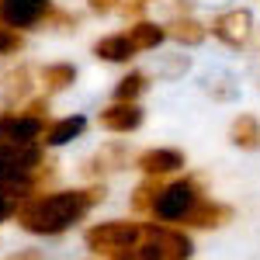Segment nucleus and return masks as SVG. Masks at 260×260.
<instances>
[{
	"instance_id": "nucleus-8",
	"label": "nucleus",
	"mask_w": 260,
	"mask_h": 260,
	"mask_svg": "<svg viewBox=\"0 0 260 260\" xmlns=\"http://www.w3.org/2000/svg\"><path fill=\"white\" fill-rule=\"evenodd\" d=\"M98 121H101L104 132L128 136V132H136L142 121H146V111H142L139 101H111V104L98 115Z\"/></svg>"
},
{
	"instance_id": "nucleus-9",
	"label": "nucleus",
	"mask_w": 260,
	"mask_h": 260,
	"mask_svg": "<svg viewBox=\"0 0 260 260\" xmlns=\"http://www.w3.org/2000/svg\"><path fill=\"white\" fill-rule=\"evenodd\" d=\"M136 167L142 170V177H170V174L187 167V156L174 146H153V149L136 156Z\"/></svg>"
},
{
	"instance_id": "nucleus-12",
	"label": "nucleus",
	"mask_w": 260,
	"mask_h": 260,
	"mask_svg": "<svg viewBox=\"0 0 260 260\" xmlns=\"http://www.w3.org/2000/svg\"><path fill=\"white\" fill-rule=\"evenodd\" d=\"M229 142L243 153H257L260 149V118L250 111H240L229 125Z\"/></svg>"
},
{
	"instance_id": "nucleus-14",
	"label": "nucleus",
	"mask_w": 260,
	"mask_h": 260,
	"mask_svg": "<svg viewBox=\"0 0 260 260\" xmlns=\"http://www.w3.org/2000/svg\"><path fill=\"white\" fill-rule=\"evenodd\" d=\"M83 128H87V118H83V115H66V118L52 121V125H45V136H42V142H45V146H66V142L80 139Z\"/></svg>"
},
{
	"instance_id": "nucleus-22",
	"label": "nucleus",
	"mask_w": 260,
	"mask_h": 260,
	"mask_svg": "<svg viewBox=\"0 0 260 260\" xmlns=\"http://www.w3.org/2000/svg\"><path fill=\"white\" fill-rule=\"evenodd\" d=\"M21 194H14V191H11V187H4V184H0V222H7L11 219V215H14V212H18V205H21Z\"/></svg>"
},
{
	"instance_id": "nucleus-1",
	"label": "nucleus",
	"mask_w": 260,
	"mask_h": 260,
	"mask_svg": "<svg viewBox=\"0 0 260 260\" xmlns=\"http://www.w3.org/2000/svg\"><path fill=\"white\" fill-rule=\"evenodd\" d=\"M98 201H104V184L77 187V191H42V194H28L14 215L24 233L59 236L66 229H73Z\"/></svg>"
},
{
	"instance_id": "nucleus-21",
	"label": "nucleus",
	"mask_w": 260,
	"mask_h": 260,
	"mask_svg": "<svg viewBox=\"0 0 260 260\" xmlns=\"http://www.w3.org/2000/svg\"><path fill=\"white\" fill-rule=\"evenodd\" d=\"M160 184H163V177H146L142 180L139 187H136V194H132V208H136V212H149L156 191H160Z\"/></svg>"
},
{
	"instance_id": "nucleus-6",
	"label": "nucleus",
	"mask_w": 260,
	"mask_h": 260,
	"mask_svg": "<svg viewBox=\"0 0 260 260\" xmlns=\"http://www.w3.org/2000/svg\"><path fill=\"white\" fill-rule=\"evenodd\" d=\"M208 35L225 49H246V42L253 39V14L246 7H225L208 21Z\"/></svg>"
},
{
	"instance_id": "nucleus-20",
	"label": "nucleus",
	"mask_w": 260,
	"mask_h": 260,
	"mask_svg": "<svg viewBox=\"0 0 260 260\" xmlns=\"http://www.w3.org/2000/svg\"><path fill=\"white\" fill-rule=\"evenodd\" d=\"M205 94L212 101H222V104H225V101L240 98V83H233L229 77H215V80L208 77V80H205Z\"/></svg>"
},
{
	"instance_id": "nucleus-18",
	"label": "nucleus",
	"mask_w": 260,
	"mask_h": 260,
	"mask_svg": "<svg viewBox=\"0 0 260 260\" xmlns=\"http://www.w3.org/2000/svg\"><path fill=\"white\" fill-rule=\"evenodd\" d=\"M42 80H45V90H66L77 80V66L73 62H49L42 70Z\"/></svg>"
},
{
	"instance_id": "nucleus-19",
	"label": "nucleus",
	"mask_w": 260,
	"mask_h": 260,
	"mask_svg": "<svg viewBox=\"0 0 260 260\" xmlns=\"http://www.w3.org/2000/svg\"><path fill=\"white\" fill-rule=\"evenodd\" d=\"M146 87H149L146 73L132 70V73H125V77L118 80V87H115V101H139L142 94H146Z\"/></svg>"
},
{
	"instance_id": "nucleus-3",
	"label": "nucleus",
	"mask_w": 260,
	"mask_h": 260,
	"mask_svg": "<svg viewBox=\"0 0 260 260\" xmlns=\"http://www.w3.org/2000/svg\"><path fill=\"white\" fill-rule=\"evenodd\" d=\"M201 198H205V191H201V184L194 177L167 180V184H160V191L153 198L149 215L156 222H167V225H184V222L191 219V212L198 208Z\"/></svg>"
},
{
	"instance_id": "nucleus-24",
	"label": "nucleus",
	"mask_w": 260,
	"mask_h": 260,
	"mask_svg": "<svg viewBox=\"0 0 260 260\" xmlns=\"http://www.w3.org/2000/svg\"><path fill=\"white\" fill-rule=\"evenodd\" d=\"M87 4H90L94 14H111V11L118 7V0H87Z\"/></svg>"
},
{
	"instance_id": "nucleus-25",
	"label": "nucleus",
	"mask_w": 260,
	"mask_h": 260,
	"mask_svg": "<svg viewBox=\"0 0 260 260\" xmlns=\"http://www.w3.org/2000/svg\"><path fill=\"white\" fill-rule=\"evenodd\" d=\"M139 4H149V0H139Z\"/></svg>"
},
{
	"instance_id": "nucleus-10",
	"label": "nucleus",
	"mask_w": 260,
	"mask_h": 260,
	"mask_svg": "<svg viewBox=\"0 0 260 260\" xmlns=\"http://www.w3.org/2000/svg\"><path fill=\"white\" fill-rule=\"evenodd\" d=\"M45 118L21 111V115H0V142H42Z\"/></svg>"
},
{
	"instance_id": "nucleus-15",
	"label": "nucleus",
	"mask_w": 260,
	"mask_h": 260,
	"mask_svg": "<svg viewBox=\"0 0 260 260\" xmlns=\"http://www.w3.org/2000/svg\"><path fill=\"white\" fill-rule=\"evenodd\" d=\"M94 56L104 62H132L136 56V45L125 31H115V35H104V39L94 45Z\"/></svg>"
},
{
	"instance_id": "nucleus-11",
	"label": "nucleus",
	"mask_w": 260,
	"mask_h": 260,
	"mask_svg": "<svg viewBox=\"0 0 260 260\" xmlns=\"http://www.w3.org/2000/svg\"><path fill=\"white\" fill-rule=\"evenodd\" d=\"M163 28H167V39H174L184 49H194V45H201V42L208 39V24L198 21L194 14H177L170 24H163Z\"/></svg>"
},
{
	"instance_id": "nucleus-23",
	"label": "nucleus",
	"mask_w": 260,
	"mask_h": 260,
	"mask_svg": "<svg viewBox=\"0 0 260 260\" xmlns=\"http://www.w3.org/2000/svg\"><path fill=\"white\" fill-rule=\"evenodd\" d=\"M18 45H21V39L14 35V31H11V28H4V24H0V56H7V52H14Z\"/></svg>"
},
{
	"instance_id": "nucleus-7",
	"label": "nucleus",
	"mask_w": 260,
	"mask_h": 260,
	"mask_svg": "<svg viewBox=\"0 0 260 260\" xmlns=\"http://www.w3.org/2000/svg\"><path fill=\"white\" fill-rule=\"evenodd\" d=\"M52 0H0V24L4 28H35L49 18Z\"/></svg>"
},
{
	"instance_id": "nucleus-13",
	"label": "nucleus",
	"mask_w": 260,
	"mask_h": 260,
	"mask_svg": "<svg viewBox=\"0 0 260 260\" xmlns=\"http://www.w3.org/2000/svg\"><path fill=\"white\" fill-rule=\"evenodd\" d=\"M229 219H233V208L205 194V198L198 201V208L191 212V219L184 222V225H194V229H219V225H225Z\"/></svg>"
},
{
	"instance_id": "nucleus-16",
	"label": "nucleus",
	"mask_w": 260,
	"mask_h": 260,
	"mask_svg": "<svg viewBox=\"0 0 260 260\" xmlns=\"http://www.w3.org/2000/svg\"><path fill=\"white\" fill-rule=\"evenodd\" d=\"M125 35L132 39L136 52H153V49H160L163 42H167V28L156 24V21H136V24H128Z\"/></svg>"
},
{
	"instance_id": "nucleus-17",
	"label": "nucleus",
	"mask_w": 260,
	"mask_h": 260,
	"mask_svg": "<svg viewBox=\"0 0 260 260\" xmlns=\"http://www.w3.org/2000/svg\"><path fill=\"white\" fill-rule=\"evenodd\" d=\"M128 163V156H125V146H118V142H111V146H101V153L94 156V160L87 163L90 170V177H98V174H111V170H121Z\"/></svg>"
},
{
	"instance_id": "nucleus-2",
	"label": "nucleus",
	"mask_w": 260,
	"mask_h": 260,
	"mask_svg": "<svg viewBox=\"0 0 260 260\" xmlns=\"http://www.w3.org/2000/svg\"><path fill=\"white\" fill-rule=\"evenodd\" d=\"M42 170V142H0V184L14 194H35V177Z\"/></svg>"
},
{
	"instance_id": "nucleus-4",
	"label": "nucleus",
	"mask_w": 260,
	"mask_h": 260,
	"mask_svg": "<svg viewBox=\"0 0 260 260\" xmlns=\"http://www.w3.org/2000/svg\"><path fill=\"white\" fill-rule=\"evenodd\" d=\"M191 253L194 243L180 225H167V222L142 225V240L136 246L139 260H191Z\"/></svg>"
},
{
	"instance_id": "nucleus-5",
	"label": "nucleus",
	"mask_w": 260,
	"mask_h": 260,
	"mask_svg": "<svg viewBox=\"0 0 260 260\" xmlns=\"http://www.w3.org/2000/svg\"><path fill=\"white\" fill-rule=\"evenodd\" d=\"M142 240V222H125V219H111V222H98L83 233L87 250L94 253H108L115 257L121 250H136Z\"/></svg>"
}]
</instances>
